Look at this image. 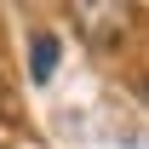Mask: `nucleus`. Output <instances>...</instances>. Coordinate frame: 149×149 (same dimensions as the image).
Returning <instances> with one entry per match:
<instances>
[{
	"instance_id": "nucleus-2",
	"label": "nucleus",
	"mask_w": 149,
	"mask_h": 149,
	"mask_svg": "<svg viewBox=\"0 0 149 149\" xmlns=\"http://www.w3.org/2000/svg\"><path fill=\"white\" fill-rule=\"evenodd\" d=\"M57 57H63V52H57V35H35V40H29V74H35V80H52V74H57Z\"/></svg>"
},
{
	"instance_id": "nucleus-1",
	"label": "nucleus",
	"mask_w": 149,
	"mask_h": 149,
	"mask_svg": "<svg viewBox=\"0 0 149 149\" xmlns=\"http://www.w3.org/2000/svg\"><path fill=\"white\" fill-rule=\"evenodd\" d=\"M74 17L92 29V40H115L126 23V6H74Z\"/></svg>"
}]
</instances>
